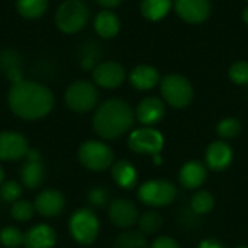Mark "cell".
Returning a JSON list of instances; mask_svg holds the SVG:
<instances>
[{
  "label": "cell",
  "instance_id": "83f0119b",
  "mask_svg": "<svg viewBox=\"0 0 248 248\" xmlns=\"http://www.w3.org/2000/svg\"><path fill=\"white\" fill-rule=\"evenodd\" d=\"M241 128V122L237 118H224L217 125V134L222 140H231L240 135Z\"/></svg>",
  "mask_w": 248,
  "mask_h": 248
},
{
  "label": "cell",
  "instance_id": "4dcf8cb0",
  "mask_svg": "<svg viewBox=\"0 0 248 248\" xmlns=\"http://www.w3.org/2000/svg\"><path fill=\"white\" fill-rule=\"evenodd\" d=\"M228 76L232 83L238 86H248V61H237L230 67Z\"/></svg>",
  "mask_w": 248,
  "mask_h": 248
},
{
  "label": "cell",
  "instance_id": "ffe728a7",
  "mask_svg": "<svg viewBox=\"0 0 248 248\" xmlns=\"http://www.w3.org/2000/svg\"><path fill=\"white\" fill-rule=\"evenodd\" d=\"M110 174L113 182L124 190H131L138 183V171L128 160H119L112 164Z\"/></svg>",
  "mask_w": 248,
  "mask_h": 248
},
{
  "label": "cell",
  "instance_id": "74e56055",
  "mask_svg": "<svg viewBox=\"0 0 248 248\" xmlns=\"http://www.w3.org/2000/svg\"><path fill=\"white\" fill-rule=\"evenodd\" d=\"M3 182H4V171H3V169L0 166V186L3 185Z\"/></svg>",
  "mask_w": 248,
  "mask_h": 248
},
{
  "label": "cell",
  "instance_id": "836d02e7",
  "mask_svg": "<svg viewBox=\"0 0 248 248\" xmlns=\"http://www.w3.org/2000/svg\"><path fill=\"white\" fill-rule=\"evenodd\" d=\"M150 248H180V246L177 244V241L174 238L161 235L150 244Z\"/></svg>",
  "mask_w": 248,
  "mask_h": 248
},
{
  "label": "cell",
  "instance_id": "cb8c5ba5",
  "mask_svg": "<svg viewBox=\"0 0 248 248\" xmlns=\"http://www.w3.org/2000/svg\"><path fill=\"white\" fill-rule=\"evenodd\" d=\"M48 7V0H16L17 13L25 19L41 17Z\"/></svg>",
  "mask_w": 248,
  "mask_h": 248
},
{
  "label": "cell",
  "instance_id": "9a60e30c",
  "mask_svg": "<svg viewBox=\"0 0 248 248\" xmlns=\"http://www.w3.org/2000/svg\"><path fill=\"white\" fill-rule=\"evenodd\" d=\"M164 115L166 105L161 99L155 96L144 97L135 109V116L144 126H153L158 124L164 118Z\"/></svg>",
  "mask_w": 248,
  "mask_h": 248
},
{
  "label": "cell",
  "instance_id": "4fadbf2b",
  "mask_svg": "<svg viewBox=\"0 0 248 248\" xmlns=\"http://www.w3.org/2000/svg\"><path fill=\"white\" fill-rule=\"evenodd\" d=\"M109 218L119 228H131L138 222L140 212L135 203L129 199H116L109 205Z\"/></svg>",
  "mask_w": 248,
  "mask_h": 248
},
{
  "label": "cell",
  "instance_id": "6da1fadb",
  "mask_svg": "<svg viewBox=\"0 0 248 248\" xmlns=\"http://www.w3.org/2000/svg\"><path fill=\"white\" fill-rule=\"evenodd\" d=\"M7 103L10 110L26 121L46 116L54 106V96L48 87L36 81H17L9 90Z\"/></svg>",
  "mask_w": 248,
  "mask_h": 248
},
{
  "label": "cell",
  "instance_id": "3957f363",
  "mask_svg": "<svg viewBox=\"0 0 248 248\" xmlns=\"http://www.w3.org/2000/svg\"><path fill=\"white\" fill-rule=\"evenodd\" d=\"M89 7L83 0H64L55 12V25L64 33L81 31L89 20Z\"/></svg>",
  "mask_w": 248,
  "mask_h": 248
},
{
  "label": "cell",
  "instance_id": "d6986e66",
  "mask_svg": "<svg viewBox=\"0 0 248 248\" xmlns=\"http://www.w3.org/2000/svg\"><path fill=\"white\" fill-rule=\"evenodd\" d=\"M158 81H160V73L153 65L141 64V65L134 67L132 71L129 73L131 86L141 92L151 90L153 87L158 84Z\"/></svg>",
  "mask_w": 248,
  "mask_h": 248
},
{
  "label": "cell",
  "instance_id": "8d00e7d4",
  "mask_svg": "<svg viewBox=\"0 0 248 248\" xmlns=\"http://www.w3.org/2000/svg\"><path fill=\"white\" fill-rule=\"evenodd\" d=\"M243 20H244L246 25H248V7H246V9L243 10Z\"/></svg>",
  "mask_w": 248,
  "mask_h": 248
},
{
  "label": "cell",
  "instance_id": "277c9868",
  "mask_svg": "<svg viewBox=\"0 0 248 248\" xmlns=\"http://www.w3.org/2000/svg\"><path fill=\"white\" fill-rule=\"evenodd\" d=\"M160 92L171 108L183 109L189 106L193 100V86L182 74H170L161 80Z\"/></svg>",
  "mask_w": 248,
  "mask_h": 248
},
{
  "label": "cell",
  "instance_id": "ba28073f",
  "mask_svg": "<svg viewBox=\"0 0 248 248\" xmlns=\"http://www.w3.org/2000/svg\"><path fill=\"white\" fill-rule=\"evenodd\" d=\"M65 105L68 109L77 113H86L94 109L99 100V92L96 86L86 80L74 81L68 86L64 94Z\"/></svg>",
  "mask_w": 248,
  "mask_h": 248
},
{
  "label": "cell",
  "instance_id": "7a4b0ae2",
  "mask_svg": "<svg viewBox=\"0 0 248 248\" xmlns=\"http://www.w3.org/2000/svg\"><path fill=\"white\" fill-rule=\"evenodd\" d=\"M135 121L132 108L121 99L103 102L93 115V129L103 140H116L126 134Z\"/></svg>",
  "mask_w": 248,
  "mask_h": 248
},
{
  "label": "cell",
  "instance_id": "e0dca14e",
  "mask_svg": "<svg viewBox=\"0 0 248 248\" xmlns=\"http://www.w3.org/2000/svg\"><path fill=\"white\" fill-rule=\"evenodd\" d=\"M208 177V170L206 166L198 160L187 161L182 166L179 171V182L185 189L189 190H196L199 189Z\"/></svg>",
  "mask_w": 248,
  "mask_h": 248
},
{
  "label": "cell",
  "instance_id": "f35d334b",
  "mask_svg": "<svg viewBox=\"0 0 248 248\" xmlns=\"http://www.w3.org/2000/svg\"><path fill=\"white\" fill-rule=\"evenodd\" d=\"M237 248H248L247 246H240V247H237Z\"/></svg>",
  "mask_w": 248,
  "mask_h": 248
},
{
  "label": "cell",
  "instance_id": "44dd1931",
  "mask_svg": "<svg viewBox=\"0 0 248 248\" xmlns=\"http://www.w3.org/2000/svg\"><path fill=\"white\" fill-rule=\"evenodd\" d=\"M121 20L112 10H102L94 17V31L103 39L115 38L119 33Z\"/></svg>",
  "mask_w": 248,
  "mask_h": 248
},
{
  "label": "cell",
  "instance_id": "1f68e13d",
  "mask_svg": "<svg viewBox=\"0 0 248 248\" xmlns=\"http://www.w3.org/2000/svg\"><path fill=\"white\" fill-rule=\"evenodd\" d=\"M20 195H22V186L16 180L3 182V185L0 186V196L6 202L15 203L16 201L20 199Z\"/></svg>",
  "mask_w": 248,
  "mask_h": 248
},
{
  "label": "cell",
  "instance_id": "ac0fdd59",
  "mask_svg": "<svg viewBox=\"0 0 248 248\" xmlns=\"http://www.w3.org/2000/svg\"><path fill=\"white\" fill-rule=\"evenodd\" d=\"M55 243V231L45 224H38L32 227L23 237V244L26 248H52Z\"/></svg>",
  "mask_w": 248,
  "mask_h": 248
},
{
  "label": "cell",
  "instance_id": "8fae6325",
  "mask_svg": "<svg viewBox=\"0 0 248 248\" xmlns=\"http://www.w3.org/2000/svg\"><path fill=\"white\" fill-rule=\"evenodd\" d=\"M29 147L26 138L15 131L0 132V161H16L26 155Z\"/></svg>",
  "mask_w": 248,
  "mask_h": 248
},
{
  "label": "cell",
  "instance_id": "f546056e",
  "mask_svg": "<svg viewBox=\"0 0 248 248\" xmlns=\"http://www.w3.org/2000/svg\"><path fill=\"white\" fill-rule=\"evenodd\" d=\"M25 234L15 227H6L0 231V243L7 248L19 247L23 243Z\"/></svg>",
  "mask_w": 248,
  "mask_h": 248
},
{
  "label": "cell",
  "instance_id": "52a82bcc",
  "mask_svg": "<svg viewBox=\"0 0 248 248\" xmlns=\"http://www.w3.org/2000/svg\"><path fill=\"white\" fill-rule=\"evenodd\" d=\"M177 189L171 182L153 179L142 183L138 189V199L151 208H163L174 202Z\"/></svg>",
  "mask_w": 248,
  "mask_h": 248
},
{
  "label": "cell",
  "instance_id": "d6a6232c",
  "mask_svg": "<svg viewBox=\"0 0 248 248\" xmlns=\"http://www.w3.org/2000/svg\"><path fill=\"white\" fill-rule=\"evenodd\" d=\"M108 198H109V193H108V190H106L105 187H102V186H96V187L90 189V192H89V195H87L89 202H90L93 206H96V208L105 206L106 202H108Z\"/></svg>",
  "mask_w": 248,
  "mask_h": 248
},
{
  "label": "cell",
  "instance_id": "5b68a950",
  "mask_svg": "<svg viewBox=\"0 0 248 248\" xmlns=\"http://www.w3.org/2000/svg\"><path fill=\"white\" fill-rule=\"evenodd\" d=\"M68 230L71 237L78 244L89 246L94 243V240L97 238L100 231V222L92 209L81 208L71 215L68 221Z\"/></svg>",
  "mask_w": 248,
  "mask_h": 248
},
{
  "label": "cell",
  "instance_id": "2e32d148",
  "mask_svg": "<svg viewBox=\"0 0 248 248\" xmlns=\"http://www.w3.org/2000/svg\"><path fill=\"white\" fill-rule=\"evenodd\" d=\"M33 206H35V211L41 217L54 218V217H58L62 212V209L65 206V199L58 190L46 189V190H42L36 196V199L33 202Z\"/></svg>",
  "mask_w": 248,
  "mask_h": 248
},
{
  "label": "cell",
  "instance_id": "e575fe53",
  "mask_svg": "<svg viewBox=\"0 0 248 248\" xmlns=\"http://www.w3.org/2000/svg\"><path fill=\"white\" fill-rule=\"evenodd\" d=\"M198 248H225V247H224V244H222L221 241H218V240H215V238H208V240L201 241V243H199V246H198Z\"/></svg>",
  "mask_w": 248,
  "mask_h": 248
},
{
  "label": "cell",
  "instance_id": "f1b7e54d",
  "mask_svg": "<svg viewBox=\"0 0 248 248\" xmlns=\"http://www.w3.org/2000/svg\"><path fill=\"white\" fill-rule=\"evenodd\" d=\"M33 212H35V206L29 201L19 199L12 206V217H13V219L19 221V222H26V221L32 219Z\"/></svg>",
  "mask_w": 248,
  "mask_h": 248
},
{
  "label": "cell",
  "instance_id": "4316f807",
  "mask_svg": "<svg viewBox=\"0 0 248 248\" xmlns=\"http://www.w3.org/2000/svg\"><path fill=\"white\" fill-rule=\"evenodd\" d=\"M163 227V217L157 211H147L138 218V228L144 235H153Z\"/></svg>",
  "mask_w": 248,
  "mask_h": 248
},
{
  "label": "cell",
  "instance_id": "30bf717a",
  "mask_svg": "<svg viewBox=\"0 0 248 248\" xmlns=\"http://www.w3.org/2000/svg\"><path fill=\"white\" fill-rule=\"evenodd\" d=\"M93 81L103 89H116L126 78L125 68L115 61H106L93 68Z\"/></svg>",
  "mask_w": 248,
  "mask_h": 248
},
{
  "label": "cell",
  "instance_id": "d4e9b609",
  "mask_svg": "<svg viewBox=\"0 0 248 248\" xmlns=\"http://www.w3.org/2000/svg\"><path fill=\"white\" fill-rule=\"evenodd\" d=\"M113 248H150V244L141 231L128 230L118 235Z\"/></svg>",
  "mask_w": 248,
  "mask_h": 248
},
{
  "label": "cell",
  "instance_id": "7c38bea8",
  "mask_svg": "<svg viewBox=\"0 0 248 248\" xmlns=\"http://www.w3.org/2000/svg\"><path fill=\"white\" fill-rule=\"evenodd\" d=\"M174 10L180 19L198 25L211 16L209 0H174Z\"/></svg>",
  "mask_w": 248,
  "mask_h": 248
},
{
  "label": "cell",
  "instance_id": "d590c367",
  "mask_svg": "<svg viewBox=\"0 0 248 248\" xmlns=\"http://www.w3.org/2000/svg\"><path fill=\"white\" fill-rule=\"evenodd\" d=\"M124 0H96L97 4H100L102 7L110 9V7H116L118 4H121Z\"/></svg>",
  "mask_w": 248,
  "mask_h": 248
},
{
  "label": "cell",
  "instance_id": "484cf974",
  "mask_svg": "<svg viewBox=\"0 0 248 248\" xmlns=\"http://www.w3.org/2000/svg\"><path fill=\"white\" fill-rule=\"evenodd\" d=\"M215 206V198L208 190H198L190 199V209L196 215H206Z\"/></svg>",
  "mask_w": 248,
  "mask_h": 248
},
{
  "label": "cell",
  "instance_id": "7402d4cb",
  "mask_svg": "<svg viewBox=\"0 0 248 248\" xmlns=\"http://www.w3.org/2000/svg\"><path fill=\"white\" fill-rule=\"evenodd\" d=\"M44 164L41 160H26V163L20 169L22 183L28 189H38L44 182Z\"/></svg>",
  "mask_w": 248,
  "mask_h": 248
},
{
  "label": "cell",
  "instance_id": "603a6c76",
  "mask_svg": "<svg viewBox=\"0 0 248 248\" xmlns=\"http://www.w3.org/2000/svg\"><path fill=\"white\" fill-rule=\"evenodd\" d=\"M171 4V0H142L140 10L145 19L157 22L169 15Z\"/></svg>",
  "mask_w": 248,
  "mask_h": 248
},
{
  "label": "cell",
  "instance_id": "9c48e42d",
  "mask_svg": "<svg viewBox=\"0 0 248 248\" xmlns=\"http://www.w3.org/2000/svg\"><path fill=\"white\" fill-rule=\"evenodd\" d=\"M128 147L137 154H147L155 157L161 153L164 147V137L155 128L144 126L129 134Z\"/></svg>",
  "mask_w": 248,
  "mask_h": 248
},
{
  "label": "cell",
  "instance_id": "8992f818",
  "mask_svg": "<svg viewBox=\"0 0 248 248\" xmlns=\"http://www.w3.org/2000/svg\"><path fill=\"white\" fill-rule=\"evenodd\" d=\"M77 155H78V161L87 170L92 171L108 170L109 167H112L115 158L112 148L108 144L96 140H89L83 142L78 148Z\"/></svg>",
  "mask_w": 248,
  "mask_h": 248
},
{
  "label": "cell",
  "instance_id": "5bb4252c",
  "mask_svg": "<svg viewBox=\"0 0 248 248\" xmlns=\"http://www.w3.org/2000/svg\"><path fill=\"white\" fill-rule=\"evenodd\" d=\"M234 160L232 148L225 141H214L205 153V166L212 171L227 170Z\"/></svg>",
  "mask_w": 248,
  "mask_h": 248
},
{
  "label": "cell",
  "instance_id": "ab89813d",
  "mask_svg": "<svg viewBox=\"0 0 248 248\" xmlns=\"http://www.w3.org/2000/svg\"><path fill=\"white\" fill-rule=\"evenodd\" d=\"M247 1H248V0H247Z\"/></svg>",
  "mask_w": 248,
  "mask_h": 248
}]
</instances>
